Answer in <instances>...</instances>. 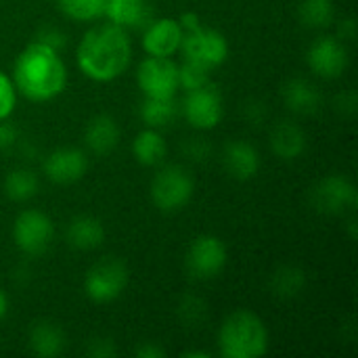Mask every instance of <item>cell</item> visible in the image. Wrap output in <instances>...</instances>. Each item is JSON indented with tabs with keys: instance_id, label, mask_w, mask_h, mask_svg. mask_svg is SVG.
<instances>
[{
	"instance_id": "cell-1",
	"label": "cell",
	"mask_w": 358,
	"mask_h": 358,
	"mask_svg": "<svg viewBox=\"0 0 358 358\" xmlns=\"http://www.w3.org/2000/svg\"><path fill=\"white\" fill-rule=\"evenodd\" d=\"M132 57V46L124 27L115 23H101L90 27L78 46L80 69L96 82H111L120 78Z\"/></svg>"
},
{
	"instance_id": "cell-2",
	"label": "cell",
	"mask_w": 358,
	"mask_h": 358,
	"mask_svg": "<svg viewBox=\"0 0 358 358\" xmlns=\"http://www.w3.org/2000/svg\"><path fill=\"white\" fill-rule=\"evenodd\" d=\"M15 86L29 101H50L63 92L67 82L65 65L57 50L31 42L15 61Z\"/></svg>"
},
{
	"instance_id": "cell-3",
	"label": "cell",
	"mask_w": 358,
	"mask_h": 358,
	"mask_svg": "<svg viewBox=\"0 0 358 358\" xmlns=\"http://www.w3.org/2000/svg\"><path fill=\"white\" fill-rule=\"evenodd\" d=\"M218 348L224 358H260L268 350V331L258 315L237 310L222 321Z\"/></svg>"
},
{
	"instance_id": "cell-4",
	"label": "cell",
	"mask_w": 358,
	"mask_h": 358,
	"mask_svg": "<svg viewBox=\"0 0 358 358\" xmlns=\"http://www.w3.org/2000/svg\"><path fill=\"white\" fill-rule=\"evenodd\" d=\"M195 191V180L182 166H166L151 180V199L162 212L182 210Z\"/></svg>"
},
{
	"instance_id": "cell-5",
	"label": "cell",
	"mask_w": 358,
	"mask_h": 358,
	"mask_svg": "<svg viewBox=\"0 0 358 358\" xmlns=\"http://www.w3.org/2000/svg\"><path fill=\"white\" fill-rule=\"evenodd\" d=\"M128 266L120 258H101L86 273L84 292L92 302L107 304L122 296L128 285Z\"/></svg>"
},
{
	"instance_id": "cell-6",
	"label": "cell",
	"mask_w": 358,
	"mask_h": 358,
	"mask_svg": "<svg viewBox=\"0 0 358 358\" xmlns=\"http://www.w3.org/2000/svg\"><path fill=\"white\" fill-rule=\"evenodd\" d=\"M178 50H182L185 61H193L197 65H203L206 69H214L227 61L229 42L220 31L199 25L195 29L182 31Z\"/></svg>"
},
{
	"instance_id": "cell-7",
	"label": "cell",
	"mask_w": 358,
	"mask_h": 358,
	"mask_svg": "<svg viewBox=\"0 0 358 358\" xmlns=\"http://www.w3.org/2000/svg\"><path fill=\"white\" fill-rule=\"evenodd\" d=\"M52 220L40 210H25L17 216L13 227V239L17 248L27 256L44 254L52 243Z\"/></svg>"
},
{
	"instance_id": "cell-8",
	"label": "cell",
	"mask_w": 358,
	"mask_h": 358,
	"mask_svg": "<svg viewBox=\"0 0 358 358\" xmlns=\"http://www.w3.org/2000/svg\"><path fill=\"white\" fill-rule=\"evenodd\" d=\"M227 264V248L214 235H199L187 250V273L197 281H208L220 275Z\"/></svg>"
},
{
	"instance_id": "cell-9",
	"label": "cell",
	"mask_w": 358,
	"mask_h": 358,
	"mask_svg": "<svg viewBox=\"0 0 358 358\" xmlns=\"http://www.w3.org/2000/svg\"><path fill=\"white\" fill-rule=\"evenodd\" d=\"M310 199L319 212L329 216H340L346 212H355L358 203V191L350 178L342 174H331L313 189Z\"/></svg>"
},
{
	"instance_id": "cell-10",
	"label": "cell",
	"mask_w": 358,
	"mask_h": 358,
	"mask_svg": "<svg viewBox=\"0 0 358 358\" xmlns=\"http://www.w3.org/2000/svg\"><path fill=\"white\" fill-rule=\"evenodd\" d=\"M182 113L187 122L199 130H210L218 126L224 113L220 90L210 82L199 88L187 90V96L182 101Z\"/></svg>"
},
{
	"instance_id": "cell-11",
	"label": "cell",
	"mask_w": 358,
	"mask_h": 358,
	"mask_svg": "<svg viewBox=\"0 0 358 358\" xmlns=\"http://www.w3.org/2000/svg\"><path fill=\"white\" fill-rule=\"evenodd\" d=\"M136 80L145 96H174L178 90V65L170 57L149 55L138 65Z\"/></svg>"
},
{
	"instance_id": "cell-12",
	"label": "cell",
	"mask_w": 358,
	"mask_h": 358,
	"mask_svg": "<svg viewBox=\"0 0 358 358\" xmlns=\"http://www.w3.org/2000/svg\"><path fill=\"white\" fill-rule=\"evenodd\" d=\"M306 61L317 76L334 80L346 71L348 50L342 44V40H338L334 36H321L310 44V48L306 52Z\"/></svg>"
},
{
	"instance_id": "cell-13",
	"label": "cell",
	"mask_w": 358,
	"mask_h": 358,
	"mask_svg": "<svg viewBox=\"0 0 358 358\" xmlns=\"http://www.w3.org/2000/svg\"><path fill=\"white\" fill-rule=\"evenodd\" d=\"M88 170V157L84 151L73 147H63L52 151L44 159V174L48 180L57 185H71L78 182Z\"/></svg>"
},
{
	"instance_id": "cell-14",
	"label": "cell",
	"mask_w": 358,
	"mask_h": 358,
	"mask_svg": "<svg viewBox=\"0 0 358 358\" xmlns=\"http://www.w3.org/2000/svg\"><path fill=\"white\" fill-rule=\"evenodd\" d=\"M182 40V27L176 19H151L143 31V48L153 57H172Z\"/></svg>"
},
{
	"instance_id": "cell-15",
	"label": "cell",
	"mask_w": 358,
	"mask_h": 358,
	"mask_svg": "<svg viewBox=\"0 0 358 358\" xmlns=\"http://www.w3.org/2000/svg\"><path fill=\"white\" fill-rule=\"evenodd\" d=\"M222 162H224L227 172L237 180H250L260 170L258 149L248 141H231L224 147Z\"/></svg>"
},
{
	"instance_id": "cell-16",
	"label": "cell",
	"mask_w": 358,
	"mask_h": 358,
	"mask_svg": "<svg viewBox=\"0 0 358 358\" xmlns=\"http://www.w3.org/2000/svg\"><path fill=\"white\" fill-rule=\"evenodd\" d=\"M105 15L111 23H115L124 29L126 27L145 29L153 19L149 0H107Z\"/></svg>"
},
{
	"instance_id": "cell-17",
	"label": "cell",
	"mask_w": 358,
	"mask_h": 358,
	"mask_svg": "<svg viewBox=\"0 0 358 358\" xmlns=\"http://www.w3.org/2000/svg\"><path fill=\"white\" fill-rule=\"evenodd\" d=\"M283 103L298 115H315L323 105V94L313 82L304 78H292L283 86Z\"/></svg>"
},
{
	"instance_id": "cell-18",
	"label": "cell",
	"mask_w": 358,
	"mask_h": 358,
	"mask_svg": "<svg viewBox=\"0 0 358 358\" xmlns=\"http://www.w3.org/2000/svg\"><path fill=\"white\" fill-rule=\"evenodd\" d=\"M306 134L294 122H279L271 132V149L281 159H296L306 151Z\"/></svg>"
},
{
	"instance_id": "cell-19",
	"label": "cell",
	"mask_w": 358,
	"mask_h": 358,
	"mask_svg": "<svg viewBox=\"0 0 358 358\" xmlns=\"http://www.w3.org/2000/svg\"><path fill=\"white\" fill-rule=\"evenodd\" d=\"M86 147L96 155L111 153L120 143V126L111 115H96L84 130Z\"/></svg>"
},
{
	"instance_id": "cell-20",
	"label": "cell",
	"mask_w": 358,
	"mask_h": 358,
	"mask_svg": "<svg viewBox=\"0 0 358 358\" xmlns=\"http://www.w3.org/2000/svg\"><path fill=\"white\" fill-rule=\"evenodd\" d=\"M67 243L76 250L88 252L96 250L105 241V227L99 218L94 216H76L65 231Z\"/></svg>"
},
{
	"instance_id": "cell-21",
	"label": "cell",
	"mask_w": 358,
	"mask_h": 358,
	"mask_svg": "<svg viewBox=\"0 0 358 358\" xmlns=\"http://www.w3.org/2000/svg\"><path fill=\"white\" fill-rule=\"evenodd\" d=\"M65 334L63 329L57 325V323H50V321H40L31 327L29 331V350L36 355V357L52 358L59 357L63 350H65Z\"/></svg>"
},
{
	"instance_id": "cell-22",
	"label": "cell",
	"mask_w": 358,
	"mask_h": 358,
	"mask_svg": "<svg viewBox=\"0 0 358 358\" xmlns=\"http://www.w3.org/2000/svg\"><path fill=\"white\" fill-rule=\"evenodd\" d=\"M308 283V277L306 273L300 268V266H281L273 273L271 277V294L281 298V300H292V298H298L304 287Z\"/></svg>"
},
{
	"instance_id": "cell-23",
	"label": "cell",
	"mask_w": 358,
	"mask_h": 358,
	"mask_svg": "<svg viewBox=\"0 0 358 358\" xmlns=\"http://www.w3.org/2000/svg\"><path fill=\"white\" fill-rule=\"evenodd\" d=\"M166 151H168L166 141L155 128H147V130L138 132L134 143H132V153H134L136 162L143 164V166L162 164L164 157H166Z\"/></svg>"
},
{
	"instance_id": "cell-24",
	"label": "cell",
	"mask_w": 358,
	"mask_h": 358,
	"mask_svg": "<svg viewBox=\"0 0 358 358\" xmlns=\"http://www.w3.org/2000/svg\"><path fill=\"white\" fill-rule=\"evenodd\" d=\"M178 113V105L174 96H145L141 105V120L147 128H164L168 126Z\"/></svg>"
},
{
	"instance_id": "cell-25",
	"label": "cell",
	"mask_w": 358,
	"mask_h": 358,
	"mask_svg": "<svg viewBox=\"0 0 358 358\" xmlns=\"http://www.w3.org/2000/svg\"><path fill=\"white\" fill-rule=\"evenodd\" d=\"M38 189H40V180L36 172L27 168H15L4 178V193L13 201H29L31 197H36Z\"/></svg>"
},
{
	"instance_id": "cell-26",
	"label": "cell",
	"mask_w": 358,
	"mask_h": 358,
	"mask_svg": "<svg viewBox=\"0 0 358 358\" xmlns=\"http://www.w3.org/2000/svg\"><path fill=\"white\" fill-rule=\"evenodd\" d=\"M298 17L310 29H323L336 17L334 0H302L298 6Z\"/></svg>"
},
{
	"instance_id": "cell-27",
	"label": "cell",
	"mask_w": 358,
	"mask_h": 358,
	"mask_svg": "<svg viewBox=\"0 0 358 358\" xmlns=\"http://www.w3.org/2000/svg\"><path fill=\"white\" fill-rule=\"evenodd\" d=\"M59 8L76 21H92L105 15L107 0H57Z\"/></svg>"
},
{
	"instance_id": "cell-28",
	"label": "cell",
	"mask_w": 358,
	"mask_h": 358,
	"mask_svg": "<svg viewBox=\"0 0 358 358\" xmlns=\"http://www.w3.org/2000/svg\"><path fill=\"white\" fill-rule=\"evenodd\" d=\"M208 82H210V69H206L203 65H197L193 61H185L178 67V86H182L185 90L199 88Z\"/></svg>"
},
{
	"instance_id": "cell-29",
	"label": "cell",
	"mask_w": 358,
	"mask_h": 358,
	"mask_svg": "<svg viewBox=\"0 0 358 358\" xmlns=\"http://www.w3.org/2000/svg\"><path fill=\"white\" fill-rule=\"evenodd\" d=\"M208 310H206V304L203 300L195 298V296H187L182 298V302L178 304V317L180 321L187 325V327H197L201 325V321L206 319Z\"/></svg>"
},
{
	"instance_id": "cell-30",
	"label": "cell",
	"mask_w": 358,
	"mask_h": 358,
	"mask_svg": "<svg viewBox=\"0 0 358 358\" xmlns=\"http://www.w3.org/2000/svg\"><path fill=\"white\" fill-rule=\"evenodd\" d=\"M34 42L44 44V46H48V48L61 52V50L67 46V36H65L59 27H55V25H42V27L36 31Z\"/></svg>"
},
{
	"instance_id": "cell-31",
	"label": "cell",
	"mask_w": 358,
	"mask_h": 358,
	"mask_svg": "<svg viewBox=\"0 0 358 358\" xmlns=\"http://www.w3.org/2000/svg\"><path fill=\"white\" fill-rule=\"evenodd\" d=\"M15 86L13 82L6 78V73L0 71V120L8 117L13 107H15Z\"/></svg>"
},
{
	"instance_id": "cell-32",
	"label": "cell",
	"mask_w": 358,
	"mask_h": 358,
	"mask_svg": "<svg viewBox=\"0 0 358 358\" xmlns=\"http://www.w3.org/2000/svg\"><path fill=\"white\" fill-rule=\"evenodd\" d=\"M86 352L94 358L115 357V346L109 338H92L86 346Z\"/></svg>"
},
{
	"instance_id": "cell-33",
	"label": "cell",
	"mask_w": 358,
	"mask_h": 358,
	"mask_svg": "<svg viewBox=\"0 0 358 358\" xmlns=\"http://www.w3.org/2000/svg\"><path fill=\"white\" fill-rule=\"evenodd\" d=\"M266 105L262 103V101H258V99H252V101H248L245 103V107H243V115H245V120L252 124V126H260L264 120H266Z\"/></svg>"
},
{
	"instance_id": "cell-34",
	"label": "cell",
	"mask_w": 358,
	"mask_h": 358,
	"mask_svg": "<svg viewBox=\"0 0 358 358\" xmlns=\"http://www.w3.org/2000/svg\"><path fill=\"white\" fill-rule=\"evenodd\" d=\"M185 155L189 159H195V162H201L203 157L210 155V145L203 141V138H189L185 143Z\"/></svg>"
},
{
	"instance_id": "cell-35",
	"label": "cell",
	"mask_w": 358,
	"mask_h": 358,
	"mask_svg": "<svg viewBox=\"0 0 358 358\" xmlns=\"http://www.w3.org/2000/svg\"><path fill=\"white\" fill-rule=\"evenodd\" d=\"M358 99L355 90H344L338 99H336V109L344 115H352L357 111Z\"/></svg>"
},
{
	"instance_id": "cell-36",
	"label": "cell",
	"mask_w": 358,
	"mask_h": 358,
	"mask_svg": "<svg viewBox=\"0 0 358 358\" xmlns=\"http://www.w3.org/2000/svg\"><path fill=\"white\" fill-rule=\"evenodd\" d=\"M17 143V128L4 117L0 120V151L10 149Z\"/></svg>"
},
{
	"instance_id": "cell-37",
	"label": "cell",
	"mask_w": 358,
	"mask_h": 358,
	"mask_svg": "<svg viewBox=\"0 0 358 358\" xmlns=\"http://www.w3.org/2000/svg\"><path fill=\"white\" fill-rule=\"evenodd\" d=\"M134 355L141 358H164L166 357V350L159 348V346L153 344V342H145V344H141V346L134 350Z\"/></svg>"
},
{
	"instance_id": "cell-38",
	"label": "cell",
	"mask_w": 358,
	"mask_h": 358,
	"mask_svg": "<svg viewBox=\"0 0 358 358\" xmlns=\"http://www.w3.org/2000/svg\"><path fill=\"white\" fill-rule=\"evenodd\" d=\"M338 34H340V38H342V40H352V38L357 36V23H355V19H352V17H348V19L340 21Z\"/></svg>"
},
{
	"instance_id": "cell-39",
	"label": "cell",
	"mask_w": 358,
	"mask_h": 358,
	"mask_svg": "<svg viewBox=\"0 0 358 358\" xmlns=\"http://www.w3.org/2000/svg\"><path fill=\"white\" fill-rule=\"evenodd\" d=\"M178 23H180V27H182V31L187 29H195V27H199V17L197 15H191V13H185L180 19H176Z\"/></svg>"
},
{
	"instance_id": "cell-40",
	"label": "cell",
	"mask_w": 358,
	"mask_h": 358,
	"mask_svg": "<svg viewBox=\"0 0 358 358\" xmlns=\"http://www.w3.org/2000/svg\"><path fill=\"white\" fill-rule=\"evenodd\" d=\"M6 310H8V298H6V294L0 289V321H2V317L6 315Z\"/></svg>"
},
{
	"instance_id": "cell-41",
	"label": "cell",
	"mask_w": 358,
	"mask_h": 358,
	"mask_svg": "<svg viewBox=\"0 0 358 358\" xmlns=\"http://www.w3.org/2000/svg\"><path fill=\"white\" fill-rule=\"evenodd\" d=\"M182 357H197V358H210V355H208V352H195V350H193V352H185V355H182Z\"/></svg>"
}]
</instances>
